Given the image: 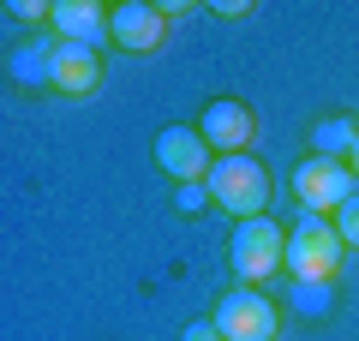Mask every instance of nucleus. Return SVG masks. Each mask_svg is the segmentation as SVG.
Segmentation results:
<instances>
[{
	"instance_id": "nucleus-1",
	"label": "nucleus",
	"mask_w": 359,
	"mask_h": 341,
	"mask_svg": "<svg viewBox=\"0 0 359 341\" xmlns=\"http://www.w3.org/2000/svg\"><path fill=\"white\" fill-rule=\"evenodd\" d=\"M210 198H216L228 215H240V222L264 215L269 210V174H264V162H257L252 150H245V156H222V162L210 168Z\"/></svg>"
},
{
	"instance_id": "nucleus-17",
	"label": "nucleus",
	"mask_w": 359,
	"mask_h": 341,
	"mask_svg": "<svg viewBox=\"0 0 359 341\" xmlns=\"http://www.w3.org/2000/svg\"><path fill=\"white\" fill-rule=\"evenodd\" d=\"M347 168H353V174H359V150H353V162H347Z\"/></svg>"
},
{
	"instance_id": "nucleus-15",
	"label": "nucleus",
	"mask_w": 359,
	"mask_h": 341,
	"mask_svg": "<svg viewBox=\"0 0 359 341\" xmlns=\"http://www.w3.org/2000/svg\"><path fill=\"white\" fill-rule=\"evenodd\" d=\"M186 341H222V329H216V317H198V323H186Z\"/></svg>"
},
{
	"instance_id": "nucleus-16",
	"label": "nucleus",
	"mask_w": 359,
	"mask_h": 341,
	"mask_svg": "<svg viewBox=\"0 0 359 341\" xmlns=\"http://www.w3.org/2000/svg\"><path fill=\"white\" fill-rule=\"evenodd\" d=\"M174 203H180V210H198V203H204V186H198V180H192V186H180Z\"/></svg>"
},
{
	"instance_id": "nucleus-4",
	"label": "nucleus",
	"mask_w": 359,
	"mask_h": 341,
	"mask_svg": "<svg viewBox=\"0 0 359 341\" xmlns=\"http://www.w3.org/2000/svg\"><path fill=\"white\" fill-rule=\"evenodd\" d=\"M353 168L335 162V156H306V162L294 168V198L306 215H323V210H341L347 198H353Z\"/></svg>"
},
{
	"instance_id": "nucleus-14",
	"label": "nucleus",
	"mask_w": 359,
	"mask_h": 341,
	"mask_svg": "<svg viewBox=\"0 0 359 341\" xmlns=\"http://www.w3.org/2000/svg\"><path fill=\"white\" fill-rule=\"evenodd\" d=\"M13 18H25V25H30V18H48V25H54V6H42V0H18Z\"/></svg>"
},
{
	"instance_id": "nucleus-3",
	"label": "nucleus",
	"mask_w": 359,
	"mask_h": 341,
	"mask_svg": "<svg viewBox=\"0 0 359 341\" xmlns=\"http://www.w3.org/2000/svg\"><path fill=\"white\" fill-rule=\"evenodd\" d=\"M341 264V234L323 215H299V227H287V276L294 281H330Z\"/></svg>"
},
{
	"instance_id": "nucleus-7",
	"label": "nucleus",
	"mask_w": 359,
	"mask_h": 341,
	"mask_svg": "<svg viewBox=\"0 0 359 341\" xmlns=\"http://www.w3.org/2000/svg\"><path fill=\"white\" fill-rule=\"evenodd\" d=\"M204 144L210 150H222V156H245V144L257 138V114L245 108V102H210L204 108Z\"/></svg>"
},
{
	"instance_id": "nucleus-13",
	"label": "nucleus",
	"mask_w": 359,
	"mask_h": 341,
	"mask_svg": "<svg viewBox=\"0 0 359 341\" xmlns=\"http://www.w3.org/2000/svg\"><path fill=\"white\" fill-rule=\"evenodd\" d=\"M299 305L306 312H330V281H299Z\"/></svg>"
},
{
	"instance_id": "nucleus-2",
	"label": "nucleus",
	"mask_w": 359,
	"mask_h": 341,
	"mask_svg": "<svg viewBox=\"0 0 359 341\" xmlns=\"http://www.w3.org/2000/svg\"><path fill=\"white\" fill-rule=\"evenodd\" d=\"M228 264H233V276H245V288H257V281H269L276 269L287 264V234L269 222V215H252V222L233 227Z\"/></svg>"
},
{
	"instance_id": "nucleus-11",
	"label": "nucleus",
	"mask_w": 359,
	"mask_h": 341,
	"mask_svg": "<svg viewBox=\"0 0 359 341\" xmlns=\"http://www.w3.org/2000/svg\"><path fill=\"white\" fill-rule=\"evenodd\" d=\"M311 144H318V156L353 162V150H359V120H353V114H323L318 126H311Z\"/></svg>"
},
{
	"instance_id": "nucleus-12",
	"label": "nucleus",
	"mask_w": 359,
	"mask_h": 341,
	"mask_svg": "<svg viewBox=\"0 0 359 341\" xmlns=\"http://www.w3.org/2000/svg\"><path fill=\"white\" fill-rule=\"evenodd\" d=\"M335 234H341V246H353V252H359V192L335 210Z\"/></svg>"
},
{
	"instance_id": "nucleus-9",
	"label": "nucleus",
	"mask_w": 359,
	"mask_h": 341,
	"mask_svg": "<svg viewBox=\"0 0 359 341\" xmlns=\"http://www.w3.org/2000/svg\"><path fill=\"white\" fill-rule=\"evenodd\" d=\"M96 78H102L96 48H84V42H54V54H48V84L60 90V96H90Z\"/></svg>"
},
{
	"instance_id": "nucleus-6",
	"label": "nucleus",
	"mask_w": 359,
	"mask_h": 341,
	"mask_svg": "<svg viewBox=\"0 0 359 341\" xmlns=\"http://www.w3.org/2000/svg\"><path fill=\"white\" fill-rule=\"evenodd\" d=\"M204 132L198 126H162L156 132V168H162L168 180H180V186H192V180H204Z\"/></svg>"
},
{
	"instance_id": "nucleus-5",
	"label": "nucleus",
	"mask_w": 359,
	"mask_h": 341,
	"mask_svg": "<svg viewBox=\"0 0 359 341\" xmlns=\"http://www.w3.org/2000/svg\"><path fill=\"white\" fill-rule=\"evenodd\" d=\"M216 329H222V341H276L282 323H276V305L257 288H233L216 305Z\"/></svg>"
},
{
	"instance_id": "nucleus-10",
	"label": "nucleus",
	"mask_w": 359,
	"mask_h": 341,
	"mask_svg": "<svg viewBox=\"0 0 359 341\" xmlns=\"http://www.w3.org/2000/svg\"><path fill=\"white\" fill-rule=\"evenodd\" d=\"M108 25H114V18H108L96 0H60V6H54V36L60 42L96 48V36H108Z\"/></svg>"
},
{
	"instance_id": "nucleus-8",
	"label": "nucleus",
	"mask_w": 359,
	"mask_h": 341,
	"mask_svg": "<svg viewBox=\"0 0 359 341\" xmlns=\"http://www.w3.org/2000/svg\"><path fill=\"white\" fill-rule=\"evenodd\" d=\"M108 36H114L120 48H132V54H150V48H162V36H168V13L150 6V0H126V6H114Z\"/></svg>"
}]
</instances>
